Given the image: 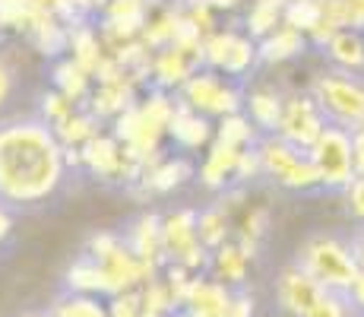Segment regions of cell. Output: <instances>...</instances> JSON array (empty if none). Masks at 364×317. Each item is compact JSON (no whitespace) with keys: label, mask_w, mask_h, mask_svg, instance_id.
Segmentation results:
<instances>
[{"label":"cell","mask_w":364,"mask_h":317,"mask_svg":"<svg viewBox=\"0 0 364 317\" xmlns=\"http://www.w3.org/2000/svg\"><path fill=\"white\" fill-rule=\"evenodd\" d=\"M67 172L64 146L41 118L0 127V203L32 207L60 187Z\"/></svg>","instance_id":"obj_1"},{"label":"cell","mask_w":364,"mask_h":317,"mask_svg":"<svg viewBox=\"0 0 364 317\" xmlns=\"http://www.w3.org/2000/svg\"><path fill=\"white\" fill-rule=\"evenodd\" d=\"M295 264L301 270L311 273L323 289L342 292V295L352 289L355 276L361 273L355 244L342 241V238H336V235H311L301 244Z\"/></svg>","instance_id":"obj_2"},{"label":"cell","mask_w":364,"mask_h":317,"mask_svg":"<svg viewBox=\"0 0 364 317\" xmlns=\"http://www.w3.org/2000/svg\"><path fill=\"white\" fill-rule=\"evenodd\" d=\"M307 93L314 95L330 124L346 127V130H358L364 124V76L336 67L320 70Z\"/></svg>","instance_id":"obj_3"},{"label":"cell","mask_w":364,"mask_h":317,"mask_svg":"<svg viewBox=\"0 0 364 317\" xmlns=\"http://www.w3.org/2000/svg\"><path fill=\"white\" fill-rule=\"evenodd\" d=\"M181 102L206 118H228L244 111V93L232 76H222L219 70L200 67L191 80L181 86Z\"/></svg>","instance_id":"obj_4"},{"label":"cell","mask_w":364,"mask_h":317,"mask_svg":"<svg viewBox=\"0 0 364 317\" xmlns=\"http://www.w3.org/2000/svg\"><path fill=\"white\" fill-rule=\"evenodd\" d=\"M311 159L317 162L323 190H346L348 185H352L355 175H358V159H355L352 130H346V127H336V124L326 127L323 137L314 143Z\"/></svg>","instance_id":"obj_5"},{"label":"cell","mask_w":364,"mask_h":317,"mask_svg":"<svg viewBox=\"0 0 364 317\" xmlns=\"http://www.w3.org/2000/svg\"><path fill=\"white\" fill-rule=\"evenodd\" d=\"M203 63L209 70H219L222 76H232L241 80L250 70L260 63V51H257V41L247 32L237 29H215L213 35H206V45H203Z\"/></svg>","instance_id":"obj_6"},{"label":"cell","mask_w":364,"mask_h":317,"mask_svg":"<svg viewBox=\"0 0 364 317\" xmlns=\"http://www.w3.org/2000/svg\"><path fill=\"white\" fill-rule=\"evenodd\" d=\"M326 127H330V121L323 118V111H320V105L314 102L311 93L285 95L282 121H279V130H276L285 143H291L301 152H311L314 143L323 137Z\"/></svg>","instance_id":"obj_7"},{"label":"cell","mask_w":364,"mask_h":317,"mask_svg":"<svg viewBox=\"0 0 364 317\" xmlns=\"http://www.w3.org/2000/svg\"><path fill=\"white\" fill-rule=\"evenodd\" d=\"M323 292H330V289H323L311 273L301 270L298 264L285 266L276 279V301L289 317H304L320 301Z\"/></svg>","instance_id":"obj_8"},{"label":"cell","mask_w":364,"mask_h":317,"mask_svg":"<svg viewBox=\"0 0 364 317\" xmlns=\"http://www.w3.org/2000/svg\"><path fill=\"white\" fill-rule=\"evenodd\" d=\"M124 241H127V248L136 254L143 264L149 266H165L168 257H165V238H162V219H159L156 213H143L133 219V225L127 229V235H124Z\"/></svg>","instance_id":"obj_9"},{"label":"cell","mask_w":364,"mask_h":317,"mask_svg":"<svg viewBox=\"0 0 364 317\" xmlns=\"http://www.w3.org/2000/svg\"><path fill=\"white\" fill-rule=\"evenodd\" d=\"M168 137H171L181 150H203V146H213L215 127L206 115L193 111L191 105L178 98V111H174L171 124H168Z\"/></svg>","instance_id":"obj_10"},{"label":"cell","mask_w":364,"mask_h":317,"mask_svg":"<svg viewBox=\"0 0 364 317\" xmlns=\"http://www.w3.org/2000/svg\"><path fill=\"white\" fill-rule=\"evenodd\" d=\"M237 156L241 150L235 146H225L219 140H213V146H206V156H203L197 178L206 190H225L235 181V168H237Z\"/></svg>","instance_id":"obj_11"},{"label":"cell","mask_w":364,"mask_h":317,"mask_svg":"<svg viewBox=\"0 0 364 317\" xmlns=\"http://www.w3.org/2000/svg\"><path fill=\"white\" fill-rule=\"evenodd\" d=\"M228 301H232V289L213 276H200L193 279L191 295H187V314L191 317H225L228 314Z\"/></svg>","instance_id":"obj_12"},{"label":"cell","mask_w":364,"mask_h":317,"mask_svg":"<svg viewBox=\"0 0 364 317\" xmlns=\"http://www.w3.org/2000/svg\"><path fill=\"white\" fill-rule=\"evenodd\" d=\"M311 48V41H307L304 32L291 29V26H279L276 32H269L266 38L257 41V51H260V63L266 67H282V63L301 58V54Z\"/></svg>","instance_id":"obj_13"},{"label":"cell","mask_w":364,"mask_h":317,"mask_svg":"<svg viewBox=\"0 0 364 317\" xmlns=\"http://www.w3.org/2000/svg\"><path fill=\"white\" fill-rule=\"evenodd\" d=\"M133 105H136V86L130 80H117V83H95L86 108L99 121H114L117 115H124Z\"/></svg>","instance_id":"obj_14"},{"label":"cell","mask_w":364,"mask_h":317,"mask_svg":"<svg viewBox=\"0 0 364 317\" xmlns=\"http://www.w3.org/2000/svg\"><path fill=\"white\" fill-rule=\"evenodd\" d=\"M323 58L330 61V67L336 70H346V73H364V29H339L326 41L323 48Z\"/></svg>","instance_id":"obj_15"},{"label":"cell","mask_w":364,"mask_h":317,"mask_svg":"<svg viewBox=\"0 0 364 317\" xmlns=\"http://www.w3.org/2000/svg\"><path fill=\"white\" fill-rule=\"evenodd\" d=\"M197 70L200 63L187 58L184 51H178V48H162V51L152 54V83H156V89H165V93L181 89Z\"/></svg>","instance_id":"obj_16"},{"label":"cell","mask_w":364,"mask_h":317,"mask_svg":"<svg viewBox=\"0 0 364 317\" xmlns=\"http://www.w3.org/2000/svg\"><path fill=\"white\" fill-rule=\"evenodd\" d=\"M282 108H285V95L276 86H257L244 95V115L254 121V127L260 133H276L279 121H282Z\"/></svg>","instance_id":"obj_17"},{"label":"cell","mask_w":364,"mask_h":317,"mask_svg":"<svg viewBox=\"0 0 364 317\" xmlns=\"http://www.w3.org/2000/svg\"><path fill=\"white\" fill-rule=\"evenodd\" d=\"M247 270H250V257L237 241L219 244V248L213 251V257H209V273H213V279L225 283L228 289H241L244 279H247Z\"/></svg>","instance_id":"obj_18"},{"label":"cell","mask_w":364,"mask_h":317,"mask_svg":"<svg viewBox=\"0 0 364 317\" xmlns=\"http://www.w3.org/2000/svg\"><path fill=\"white\" fill-rule=\"evenodd\" d=\"M70 58L80 63L82 70H89V73L95 76V70H99V63L105 61V41H102V32L92 29L89 23H80V26H70V45H67Z\"/></svg>","instance_id":"obj_19"},{"label":"cell","mask_w":364,"mask_h":317,"mask_svg":"<svg viewBox=\"0 0 364 317\" xmlns=\"http://www.w3.org/2000/svg\"><path fill=\"white\" fill-rule=\"evenodd\" d=\"M193 175H197V168H193L191 159L174 156V159H159L156 165L149 168V175H146L143 181H136V185H146L152 194H171V190H178L187 178H193Z\"/></svg>","instance_id":"obj_20"},{"label":"cell","mask_w":364,"mask_h":317,"mask_svg":"<svg viewBox=\"0 0 364 317\" xmlns=\"http://www.w3.org/2000/svg\"><path fill=\"white\" fill-rule=\"evenodd\" d=\"M197 235L209 251H215L219 244L232 241V235H235L232 209H228L222 200L213 203V207H206V209H200L197 213Z\"/></svg>","instance_id":"obj_21"},{"label":"cell","mask_w":364,"mask_h":317,"mask_svg":"<svg viewBox=\"0 0 364 317\" xmlns=\"http://www.w3.org/2000/svg\"><path fill=\"white\" fill-rule=\"evenodd\" d=\"M247 13H244V32L254 41L266 38L285 23V0H247Z\"/></svg>","instance_id":"obj_22"},{"label":"cell","mask_w":364,"mask_h":317,"mask_svg":"<svg viewBox=\"0 0 364 317\" xmlns=\"http://www.w3.org/2000/svg\"><path fill=\"white\" fill-rule=\"evenodd\" d=\"M51 80H54V89H58V93H64L67 98H73L76 105L89 102V95H92V73H89V70H82L73 58H64V61L54 63Z\"/></svg>","instance_id":"obj_23"},{"label":"cell","mask_w":364,"mask_h":317,"mask_svg":"<svg viewBox=\"0 0 364 317\" xmlns=\"http://www.w3.org/2000/svg\"><path fill=\"white\" fill-rule=\"evenodd\" d=\"M67 286L70 292H82V295H111V283L105 276L102 264L95 257H89V254H82L67 270Z\"/></svg>","instance_id":"obj_24"},{"label":"cell","mask_w":364,"mask_h":317,"mask_svg":"<svg viewBox=\"0 0 364 317\" xmlns=\"http://www.w3.org/2000/svg\"><path fill=\"white\" fill-rule=\"evenodd\" d=\"M181 19H184V6H181V10H174V6H162L156 16L146 19L139 41H143L149 51H162V48H171L174 35H178Z\"/></svg>","instance_id":"obj_25"},{"label":"cell","mask_w":364,"mask_h":317,"mask_svg":"<svg viewBox=\"0 0 364 317\" xmlns=\"http://www.w3.org/2000/svg\"><path fill=\"white\" fill-rule=\"evenodd\" d=\"M269 232V209L266 207H244L241 216H237L235 225V241L247 251V257L254 260L257 251H260V241Z\"/></svg>","instance_id":"obj_26"},{"label":"cell","mask_w":364,"mask_h":317,"mask_svg":"<svg viewBox=\"0 0 364 317\" xmlns=\"http://www.w3.org/2000/svg\"><path fill=\"white\" fill-rule=\"evenodd\" d=\"M215 140L225 146H235V150H247V146L260 143V130H257L254 121H250L244 111H237V115L219 118V124H215Z\"/></svg>","instance_id":"obj_27"},{"label":"cell","mask_w":364,"mask_h":317,"mask_svg":"<svg viewBox=\"0 0 364 317\" xmlns=\"http://www.w3.org/2000/svg\"><path fill=\"white\" fill-rule=\"evenodd\" d=\"M99 127H102V121L92 115V111H89V108H76L64 124L54 127V133H58L60 146H80V150H82V146H86L95 133H102Z\"/></svg>","instance_id":"obj_28"},{"label":"cell","mask_w":364,"mask_h":317,"mask_svg":"<svg viewBox=\"0 0 364 317\" xmlns=\"http://www.w3.org/2000/svg\"><path fill=\"white\" fill-rule=\"evenodd\" d=\"M51 317H111L108 308L99 305L95 295H82V292H70L64 298L54 301Z\"/></svg>","instance_id":"obj_29"},{"label":"cell","mask_w":364,"mask_h":317,"mask_svg":"<svg viewBox=\"0 0 364 317\" xmlns=\"http://www.w3.org/2000/svg\"><path fill=\"white\" fill-rule=\"evenodd\" d=\"M323 19V0H285V26L298 32L317 29V23Z\"/></svg>","instance_id":"obj_30"},{"label":"cell","mask_w":364,"mask_h":317,"mask_svg":"<svg viewBox=\"0 0 364 317\" xmlns=\"http://www.w3.org/2000/svg\"><path fill=\"white\" fill-rule=\"evenodd\" d=\"M76 108H80V105H76L73 98H67L64 93H58V89H51V93L41 95V121L51 124V127L64 124Z\"/></svg>","instance_id":"obj_31"},{"label":"cell","mask_w":364,"mask_h":317,"mask_svg":"<svg viewBox=\"0 0 364 317\" xmlns=\"http://www.w3.org/2000/svg\"><path fill=\"white\" fill-rule=\"evenodd\" d=\"M257 178H263L260 150H257V146H247V150H241V156H237V168H235V181H232V185L247 187L250 181H257Z\"/></svg>","instance_id":"obj_32"},{"label":"cell","mask_w":364,"mask_h":317,"mask_svg":"<svg viewBox=\"0 0 364 317\" xmlns=\"http://www.w3.org/2000/svg\"><path fill=\"white\" fill-rule=\"evenodd\" d=\"M304 317H352L348 295H342V292H323V295H320V301Z\"/></svg>","instance_id":"obj_33"},{"label":"cell","mask_w":364,"mask_h":317,"mask_svg":"<svg viewBox=\"0 0 364 317\" xmlns=\"http://www.w3.org/2000/svg\"><path fill=\"white\" fill-rule=\"evenodd\" d=\"M346 209H348V216L352 219H358L364 225V175H355L352 178V185H348L346 190Z\"/></svg>","instance_id":"obj_34"},{"label":"cell","mask_w":364,"mask_h":317,"mask_svg":"<svg viewBox=\"0 0 364 317\" xmlns=\"http://www.w3.org/2000/svg\"><path fill=\"white\" fill-rule=\"evenodd\" d=\"M257 314V298L244 289H232V301H228L225 317H254Z\"/></svg>","instance_id":"obj_35"},{"label":"cell","mask_w":364,"mask_h":317,"mask_svg":"<svg viewBox=\"0 0 364 317\" xmlns=\"http://www.w3.org/2000/svg\"><path fill=\"white\" fill-rule=\"evenodd\" d=\"M13 89H16V76H13V67L6 63V58L0 54V108L13 98Z\"/></svg>","instance_id":"obj_36"},{"label":"cell","mask_w":364,"mask_h":317,"mask_svg":"<svg viewBox=\"0 0 364 317\" xmlns=\"http://www.w3.org/2000/svg\"><path fill=\"white\" fill-rule=\"evenodd\" d=\"M346 295H348V305H352L358 314H364V270L355 276V283H352V289H348Z\"/></svg>","instance_id":"obj_37"},{"label":"cell","mask_w":364,"mask_h":317,"mask_svg":"<svg viewBox=\"0 0 364 317\" xmlns=\"http://www.w3.org/2000/svg\"><path fill=\"white\" fill-rule=\"evenodd\" d=\"M187 4H206L219 13V10H235V6H241L244 0H187Z\"/></svg>","instance_id":"obj_38"},{"label":"cell","mask_w":364,"mask_h":317,"mask_svg":"<svg viewBox=\"0 0 364 317\" xmlns=\"http://www.w3.org/2000/svg\"><path fill=\"white\" fill-rule=\"evenodd\" d=\"M352 143H355V159L364 162V124L358 130H352Z\"/></svg>","instance_id":"obj_39"},{"label":"cell","mask_w":364,"mask_h":317,"mask_svg":"<svg viewBox=\"0 0 364 317\" xmlns=\"http://www.w3.org/2000/svg\"><path fill=\"white\" fill-rule=\"evenodd\" d=\"M355 254H358V264H361V270H364V229L358 232V238H355Z\"/></svg>","instance_id":"obj_40"},{"label":"cell","mask_w":364,"mask_h":317,"mask_svg":"<svg viewBox=\"0 0 364 317\" xmlns=\"http://www.w3.org/2000/svg\"><path fill=\"white\" fill-rule=\"evenodd\" d=\"M168 317H191V314H187V308H178V311H171Z\"/></svg>","instance_id":"obj_41"},{"label":"cell","mask_w":364,"mask_h":317,"mask_svg":"<svg viewBox=\"0 0 364 317\" xmlns=\"http://www.w3.org/2000/svg\"><path fill=\"white\" fill-rule=\"evenodd\" d=\"M358 175H364V162H358Z\"/></svg>","instance_id":"obj_42"},{"label":"cell","mask_w":364,"mask_h":317,"mask_svg":"<svg viewBox=\"0 0 364 317\" xmlns=\"http://www.w3.org/2000/svg\"><path fill=\"white\" fill-rule=\"evenodd\" d=\"M23 317H45V314H23ZM48 317H51V314H48Z\"/></svg>","instance_id":"obj_43"},{"label":"cell","mask_w":364,"mask_h":317,"mask_svg":"<svg viewBox=\"0 0 364 317\" xmlns=\"http://www.w3.org/2000/svg\"><path fill=\"white\" fill-rule=\"evenodd\" d=\"M352 317H355V314H352ZM358 317H364V314H358Z\"/></svg>","instance_id":"obj_44"},{"label":"cell","mask_w":364,"mask_h":317,"mask_svg":"<svg viewBox=\"0 0 364 317\" xmlns=\"http://www.w3.org/2000/svg\"><path fill=\"white\" fill-rule=\"evenodd\" d=\"M0 29H4V26H0Z\"/></svg>","instance_id":"obj_45"}]
</instances>
